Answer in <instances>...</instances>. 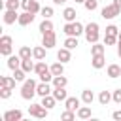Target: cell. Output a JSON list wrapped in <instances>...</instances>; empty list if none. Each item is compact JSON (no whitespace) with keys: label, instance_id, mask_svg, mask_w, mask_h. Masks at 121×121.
I'll list each match as a JSON object with an SVG mask.
<instances>
[{"label":"cell","instance_id":"48","mask_svg":"<svg viewBox=\"0 0 121 121\" xmlns=\"http://www.w3.org/2000/svg\"><path fill=\"white\" fill-rule=\"evenodd\" d=\"M76 4H85V0H76Z\"/></svg>","mask_w":121,"mask_h":121},{"label":"cell","instance_id":"36","mask_svg":"<svg viewBox=\"0 0 121 121\" xmlns=\"http://www.w3.org/2000/svg\"><path fill=\"white\" fill-rule=\"evenodd\" d=\"M13 78H15L17 81H21V83H23V81L26 79V72H25L23 68H17V70H13Z\"/></svg>","mask_w":121,"mask_h":121},{"label":"cell","instance_id":"13","mask_svg":"<svg viewBox=\"0 0 121 121\" xmlns=\"http://www.w3.org/2000/svg\"><path fill=\"white\" fill-rule=\"evenodd\" d=\"M36 93H38V96H45V95H51L53 93V87L47 81H40L38 87H36Z\"/></svg>","mask_w":121,"mask_h":121},{"label":"cell","instance_id":"2","mask_svg":"<svg viewBox=\"0 0 121 121\" xmlns=\"http://www.w3.org/2000/svg\"><path fill=\"white\" fill-rule=\"evenodd\" d=\"M98 38H100V26H98V23H95V21L87 23L85 25V40L89 43H96Z\"/></svg>","mask_w":121,"mask_h":121},{"label":"cell","instance_id":"49","mask_svg":"<svg viewBox=\"0 0 121 121\" xmlns=\"http://www.w3.org/2000/svg\"><path fill=\"white\" fill-rule=\"evenodd\" d=\"M117 40H121V32H119V34H117Z\"/></svg>","mask_w":121,"mask_h":121},{"label":"cell","instance_id":"17","mask_svg":"<svg viewBox=\"0 0 121 121\" xmlns=\"http://www.w3.org/2000/svg\"><path fill=\"white\" fill-rule=\"evenodd\" d=\"M55 98H57V102L60 100V102H64L66 98H68V93H66V87H53V93H51Z\"/></svg>","mask_w":121,"mask_h":121},{"label":"cell","instance_id":"14","mask_svg":"<svg viewBox=\"0 0 121 121\" xmlns=\"http://www.w3.org/2000/svg\"><path fill=\"white\" fill-rule=\"evenodd\" d=\"M91 66H93L95 70L104 68V66H106V57H104V55H93V59H91Z\"/></svg>","mask_w":121,"mask_h":121},{"label":"cell","instance_id":"19","mask_svg":"<svg viewBox=\"0 0 121 121\" xmlns=\"http://www.w3.org/2000/svg\"><path fill=\"white\" fill-rule=\"evenodd\" d=\"M106 74H108V78L115 79V78H119V76H121V66H119V64H108Z\"/></svg>","mask_w":121,"mask_h":121},{"label":"cell","instance_id":"50","mask_svg":"<svg viewBox=\"0 0 121 121\" xmlns=\"http://www.w3.org/2000/svg\"><path fill=\"white\" fill-rule=\"evenodd\" d=\"M98 2H100V0H98Z\"/></svg>","mask_w":121,"mask_h":121},{"label":"cell","instance_id":"33","mask_svg":"<svg viewBox=\"0 0 121 121\" xmlns=\"http://www.w3.org/2000/svg\"><path fill=\"white\" fill-rule=\"evenodd\" d=\"M19 57H21V59H34V57H32V49H30L28 45H23V47L19 49Z\"/></svg>","mask_w":121,"mask_h":121},{"label":"cell","instance_id":"10","mask_svg":"<svg viewBox=\"0 0 121 121\" xmlns=\"http://www.w3.org/2000/svg\"><path fill=\"white\" fill-rule=\"evenodd\" d=\"M34 17H36V13H30V11H23V13H19V25L21 26H28L32 21H34Z\"/></svg>","mask_w":121,"mask_h":121},{"label":"cell","instance_id":"7","mask_svg":"<svg viewBox=\"0 0 121 121\" xmlns=\"http://www.w3.org/2000/svg\"><path fill=\"white\" fill-rule=\"evenodd\" d=\"M21 8L25 11H30V13H40L42 11L40 0H21Z\"/></svg>","mask_w":121,"mask_h":121},{"label":"cell","instance_id":"39","mask_svg":"<svg viewBox=\"0 0 121 121\" xmlns=\"http://www.w3.org/2000/svg\"><path fill=\"white\" fill-rule=\"evenodd\" d=\"M115 43H117V36H113V34L104 36V45H115Z\"/></svg>","mask_w":121,"mask_h":121},{"label":"cell","instance_id":"47","mask_svg":"<svg viewBox=\"0 0 121 121\" xmlns=\"http://www.w3.org/2000/svg\"><path fill=\"white\" fill-rule=\"evenodd\" d=\"M113 4H115L117 8H121V0H113Z\"/></svg>","mask_w":121,"mask_h":121},{"label":"cell","instance_id":"44","mask_svg":"<svg viewBox=\"0 0 121 121\" xmlns=\"http://www.w3.org/2000/svg\"><path fill=\"white\" fill-rule=\"evenodd\" d=\"M112 117H113L115 121H121V110H115V112L112 113Z\"/></svg>","mask_w":121,"mask_h":121},{"label":"cell","instance_id":"38","mask_svg":"<svg viewBox=\"0 0 121 121\" xmlns=\"http://www.w3.org/2000/svg\"><path fill=\"white\" fill-rule=\"evenodd\" d=\"M83 6H85V9H87V11H95V9L98 8V0H85V4H83Z\"/></svg>","mask_w":121,"mask_h":121},{"label":"cell","instance_id":"30","mask_svg":"<svg viewBox=\"0 0 121 121\" xmlns=\"http://www.w3.org/2000/svg\"><path fill=\"white\" fill-rule=\"evenodd\" d=\"M49 70V66L43 62V60H38L36 64H34V74H38V76H42V74H45Z\"/></svg>","mask_w":121,"mask_h":121},{"label":"cell","instance_id":"22","mask_svg":"<svg viewBox=\"0 0 121 121\" xmlns=\"http://www.w3.org/2000/svg\"><path fill=\"white\" fill-rule=\"evenodd\" d=\"M15 83H17V79L13 76H2L0 78V87H11V89H15Z\"/></svg>","mask_w":121,"mask_h":121},{"label":"cell","instance_id":"43","mask_svg":"<svg viewBox=\"0 0 121 121\" xmlns=\"http://www.w3.org/2000/svg\"><path fill=\"white\" fill-rule=\"evenodd\" d=\"M106 34H113V36H117V34H119V28H117L115 25H108V26H106Z\"/></svg>","mask_w":121,"mask_h":121},{"label":"cell","instance_id":"16","mask_svg":"<svg viewBox=\"0 0 121 121\" xmlns=\"http://www.w3.org/2000/svg\"><path fill=\"white\" fill-rule=\"evenodd\" d=\"M21 62H23V59H21L19 55H9V57H8V68H9V70L21 68Z\"/></svg>","mask_w":121,"mask_h":121},{"label":"cell","instance_id":"29","mask_svg":"<svg viewBox=\"0 0 121 121\" xmlns=\"http://www.w3.org/2000/svg\"><path fill=\"white\" fill-rule=\"evenodd\" d=\"M51 30H53L51 19H43V21L40 23V32H42V34H47V32H51Z\"/></svg>","mask_w":121,"mask_h":121},{"label":"cell","instance_id":"41","mask_svg":"<svg viewBox=\"0 0 121 121\" xmlns=\"http://www.w3.org/2000/svg\"><path fill=\"white\" fill-rule=\"evenodd\" d=\"M53 78H55V76L51 74V70H47L45 74H42V76H40V81H47V83H51V81H53Z\"/></svg>","mask_w":121,"mask_h":121},{"label":"cell","instance_id":"46","mask_svg":"<svg viewBox=\"0 0 121 121\" xmlns=\"http://www.w3.org/2000/svg\"><path fill=\"white\" fill-rule=\"evenodd\" d=\"M117 55L121 57V40H117Z\"/></svg>","mask_w":121,"mask_h":121},{"label":"cell","instance_id":"6","mask_svg":"<svg viewBox=\"0 0 121 121\" xmlns=\"http://www.w3.org/2000/svg\"><path fill=\"white\" fill-rule=\"evenodd\" d=\"M11 49H13V38L8 36V34H4L0 38V53L4 57H9L11 55Z\"/></svg>","mask_w":121,"mask_h":121},{"label":"cell","instance_id":"23","mask_svg":"<svg viewBox=\"0 0 121 121\" xmlns=\"http://www.w3.org/2000/svg\"><path fill=\"white\" fill-rule=\"evenodd\" d=\"M93 100H95V93H93L91 89H83V91H81V102L91 106V104H93Z\"/></svg>","mask_w":121,"mask_h":121},{"label":"cell","instance_id":"28","mask_svg":"<svg viewBox=\"0 0 121 121\" xmlns=\"http://www.w3.org/2000/svg\"><path fill=\"white\" fill-rule=\"evenodd\" d=\"M98 102H100L102 106H108V104L112 102V93H110V91H100V95H98Z\"/></svg>","mask_w":121,"mask_h":121},{"label":"cell","instance_id":"18","mask_svg":"<svg viewBox=\"0 0 121 121\" xmlns=\"http://www.w3.org/2000/svg\"><path fill=\"white\" fill-rule=\"evenodd\" d=\"M91 106L89 104H85V106H79L78 108V112H76V115H78V119H89L91 117Z\"/></svg>","mask_w":121,"mask_h":121},{"label":"cell","instance_id":"11","mask_svg":"<svg viewBox=\"0 0 121 121\" xmlns=\"http://www.w3.org/2000/svg\"><path fill=\"white\" fill-rule=\"evenodd\" d=\"M79 104H81V98H78V96H68L64 100V108L66 110H72V112H78Z\"/></svg>","mask_w":121,"mask_h":121},{"label":"cell","instance_id":"21","mask_svg":"<svg viewBox=\"0 0 121 121\" xmlns=\"http://www.w3.org/2000/svg\"><path fill=\"white\" fill-rule=\"evenodd\" d=\"M32 57H34V60H43L45 59V47L43 45L32 47Z\"/></svg>","mask_w":121,"mask_h":121},{"label":"cell","instance_id":"12","mask_svg":"<svg viewBox=\"0 0 121 121\" xmlns=\"http://www.w3.org/2000/svg\"><path fill=\"white\" fill-rule=\"evenodd\" d=\"M4 121H23V112L21 110H8L4 113Z\"/></svg>","mask_w":121,"mask_h":121},{"label":"cell","instance_id":"31","mask_svg":"<svg viewBox=\"0 0 121 121\" xmlns=\"http://www.w3.org/2000/svg\"><path fill=\"white\" fill-rule=\"evenodd\" d=\"M79 43H78V38L76 36H66V40H64V47H68V49H76Z\"/></svg>","mask_w":121,"mask_h":121},{"label":"cell","instance_id":"20","mask_svg":"<svg viewBox=\"0 0 121 121\" xmlns=\"http://www.w3.org/2000/svg\"><path fill=\"white\" fill-rule=\"evenodd\" d=\"M76 8H64V11H62V19L66 21V23H72V21H76Z\"/></svg>","mask_w":121,"mask_h":121},{"label":"cell","instance_id":"26","mask_svg":"<svg viewBox=\"0 0 121 121\" xmlns=\"http://www.w3.org/2000/svg\"><path fill=\"white\" fill-rule=\"evenodd\" d=\"M42 104H43L47 110H51V108H55V104H57V98H55L53 95H45V96H42Z\"/></svg>","mask_w":121,"mask_h":121},{"label":"cell","instance_id":"1","mask_svg":"<svg viewBox=\"0 0 121 121\" xmlns=\"http://www.w3.org/2000/svg\"><path fill=\"white\" fill-rule=\"evenodd\" d=\"M36 87H38V83L32 79V78H26L25 81H23V87H21V96L25 98V100H32L38 93H36Z\"/></svg>","mask_w":121,"mask_h":121},{"label":"cell","instance_id":"42","mask_svg":"<svg viewBox=\"0 0 121 121\" xmlns=\"http://www.w3.org/2000/svg\"><path fill=\"white\" fill-rule=\"evenodd\" d=\"M112 102L121 104V89H115V91L112 93Z\"/></svg>","mask_w":121,"mask_h":121},{"label":"cell","instance_id":"37","mask_svg":"<svg viewBox=\"0 0 121 121\" xmlns=\"http://www.w3.org/2000/svg\"><path fill=\"white\" fill-rule=\"evenodd\" d=\"M40 13H42L43 19H51V17H53V8H51V6H43Z\"/></svg>","mask_w":121,"mask_h":121},{"label":"cell","instance_id":"32","mask_svg":"<svg viewBox=\"0 0 121 121\" xmlns=\"http://www.w3.org/2000/svg\"><path fill=\"white\" fill-rule=\"evenodd\" d=\"M21 68H23L26 74L34 72V62H32V59H23V62H21Z\"/></svg>","mask_w":121,"mask_h":121},{"label":"cell","instance_id":"5","mask_svg":"<svg viewBox=\"0 0 121 121\" xmlns=\"http://www.w3.org/2000/svg\"><path fill=\"white\" fill-rule=\"evenodd\" d=\"M119 13H121V8H117L113 2H112V4H108V6H104V8L100 9L102 19H108V21H110V19H115Z\"/></svg>","mask_w":121,"mask_h":121},{"label":"cell","instance_id":"15","mask_svg":"<svg viewBox=\"0 0 121 121\" xmlns=\"http://www.w3.org/2000/svg\"><path fill=\"white\" fill-rule=\"evenodd\" d=\"M70 51H72V49H68V47H60V49L57 51V59H59L60 62L66 64V62L72 59V53H70Z\"/></svg>","mask_w":121,"mask_h":121},{"label":"cell","instance_id":"40","mask_svg":"<svg viewBox=\"0 0 121 121\" xmlns=\"http://www.w3.org/2000/svg\"><path fill=\"white\" fill-rule=\"evenodd\" d=\"M11 91H13L11 87H0V98H4V100L9 98L11 96Z\"/></svg>","mask_w":121,"mask_h":121},{"label":"cell","instance_id":"9","mask_svg":"<svg viewBox=\"0 0 121 121\" xmlns=\"http://www.w3.org/2000/svg\"><path fill=\"white\" fill-rule=\"evenodd\" d=\"M2 19H4V25H13V23L19 21V13L15 9H6L4 15H2Z\"/></svg>","mask_w":121,"mask_h":121},{"label":"cell","instance_id":"27","mask_svg":"<svg viewBox=\"0 0 121 121\" xmlns=\"http://www.w3.org/2000/svg\"><path fill=\"white\" fill-rule=\"evenodd\" d=\"M104 51H106V45L104 43H91V57L93 55H104Z\"/></svg>","mask_w":121,"mask_h":121},{"label":"cell","instance_id":"3","mask_svg":"<svg viewBox=\"0 0 121 121\" xmlns=\"http://www.w3.org/2000/svg\"><path fill=\"white\" fill-rule=\"evenodd\" d=\"M62 32L66 34V36H81V34H85V26L79 23V21H72V23H66L64 26H62Z\"/></svg>","mask_w":121,"mask_h":121},{"label":"cell","instance_id":"45","mask_svg":"<svg viewBox=\"0 0 121 121\" xmlns=\"http://www.w3.org/2000/svg\"><path fill=\"white\" fill-rule=\"evenodd\" d=\"M55 6H60V4H66V0H53Z\"/></svg>","mask_w":121,"mask_h":121},{"label":"cell","instance_id":"34","mask_svg":"<svg viewBox=\"0 0 121 121\" xmlns=\"http://www.w3.org/2000/svg\"><path fill=\"white\" fill-rule=\"evenodd\" d=\"M19 6H21V0H6L4 2V9H19Z\"/></svg>","mask_w":121,"mask_h":121},{"label":"cell","instance_id":"24","mask_svg":"<svg viewBox=\"0 0 121 121\" xmlns=\"http://www.w3.org/2000/svg\"><path fill=\"white\" fill-rule=\"evenodd\" d=\"M49 70H51V74L53 76H60V74H64V62H53L51 66H49Z\"/></svg>","mask_w":121,"mask_h":121},{"label":"cell","instance_id":"4","mask_svg":"<svg viewBox=\"0 0 121 121\" xmlns=\"http://www.w3.org/2000/svg\"><path fill=\"white\" fill-rule=\"evenodd\" d=\"M47 113H49V110H47L42 102H40V104H30V106H28V115H32V117H36V119H45Z\"/></svg>","mask_w":121,"mask_h":121},{"label":"cell","instance_id":"8","mask_svg":"<svg viewBox=\"0 0 121 121\" xmlns=\"http://www.w3.org/2000/svg\"><path fill=\"white\" fill-rule=\"evenodd\" d=\"M55 43H57L55 30H51V32H47V34H42V45H43L45 49H51V47H55Z\"/></svg>","mask_w":121,"mask_h":121},{"label":"cell","instance_id":"25","mask_svg":"<svg viewBox=\"0 0 121 121\" xmlns=\"http://www.w3.org/2000/svg\"><path fill=\"white\" fill-rule=\"evenodd\" d=\"M51 83H53V87H66L68 85V78L64 74H60V76H55Z\"/></svg>","mask_w":121,"mask_h":121},{"label":"cell","instance_id":"35","mask_svg":"<svg viewBox=\"0 0 121 121\" xmlns=\"http://www.w3.org/2000/svg\"><path fill=\"white\" fill-rule=\"evenodd\" d=\"M78 115H76V112H72V110H64L62 113H60V119L62 121H74Z\"/></svg>","mask_w":121,"mask_h":121}]
</instances>
